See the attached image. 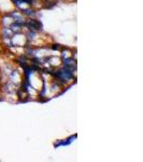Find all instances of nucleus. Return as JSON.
<instances>
[{
  "instance_id": "nucleus-2",
  "label": "nucleus",
  "mask_w": 143,
  "mask_h": 162,
  "mask_svg": "<svg viewBox=\"0 0 143 162\" xmlns=\"http://www.w3.org/2000/svg\"><path fill=\"white\" fill-rule=\"evenodd\" d=\"M62 64H64V67L70 68V69H73V70H76V62L73 57H67V58H65Z\"/></svg>"
},
{
  "instance_id": "nucleus-1",
  "label": "nucleus",
  "mask_w": 143,
  "mask_h": 162,
  "mask_svg": "<svg viewBox=\"0 0 143 162\" xmlns=\"http://www.w3.org/2000/svg\"><path fill=\"white\" fill-rule=\"evenodd\" d=\"M23 26L27 27L28 30H33V32H41V30H42V25H41V23L38 21V20H36V19L25 20Z\"/></svg>"
},
{
  "instance_id": "nucleus-5",
  "label": "nucleus",
  "mask_w": 143,
  "mask_h": 162,
  "mask_svg": "<svg viewBox=\"0 0 143 162\" xmlns=\"http://www.w3.org/2000/svg\"><path fill=\"white\" fill-rule=\"evenodd\" d=\"M51 49L54 51H57V50H61V46H60V44H52Z\"/></svg>"
},
{
  "instance_id": "nucleus-3",
  "label": "nucleus",
  "mask_w": 143,
  "mask_h": 162,
  "mask_svg": "<svg viewBox=\"0 0 143 162\" xmlns=\"http://www.w3.org/2000/svg\"><path fill=\"white\" fill-rule=\"evenodd\" d=\"M76 138V135H72V136H70L69 138H67V140H60V142H57V143H55L54 147L55 148H57V147H61V146H68L70 145L71 143H72L73 140Z\"/></svg>"
},
{
  "instance_id": "nucleus-4",
  "label": "nucleus",
  "mask_w": 143,
  "mask_h": 162,
  "mask_svg": "<svg viewBox=\"0 0 143 162\" xmlns=\"http://www.w3.org/2000/svg\"><path fill=\"white\" fill-rule=\"evenodd\" d=\"M21 12H22V14H24L25 16H28V17H31V16L36 15V11L33 10V9L29 8V7H27V8H25V9H22Z\"/></svg>"
}]
</instances>
